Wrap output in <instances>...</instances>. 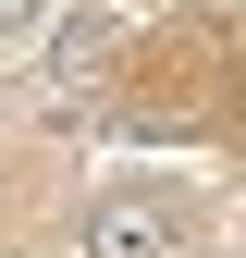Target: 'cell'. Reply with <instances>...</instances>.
<instances>
[{
  "label": "cell",
  "mask_w": 246,
  "mask_h": 258,
  "mask_svg": "<svg viewBox=\"0 0 246 258\" xmlns=\"http://www.w3.org/2000/svg\"><path fill=\"white\" fill-rule=\"evenodd\" d=\"M86 258H184L172 184H111V197L86 209Z\"/></svg>",
  "instance_id": "1"
},
{
  "label": "cell",
  "mask_w": 246,
  "mask_h": 258,
  "mask_svg": "<svg viewBox=\"0 0 246 258\" xmlns=\"http://www.w3.org/2000/svg\"><path fill=\"white\" fill-rule=\"evenodd\" d=\"M49 37H61V86H99L111 49H123V25L111 13H74V25H49Z\"/></svg>",
  "instance_id": "2"
},
{
  "label": "cell",
  "mask_w": 246,
  "mask_h": 258,
  "mask_svg": "<svg viewBox=\"0 0 246 258\" xmlns=\"http://www.w3.org/2000/svg\"><path fill=\"white\" fill-rule=\"evenodd\" d=\"M49 25H61V0H0V61H13V49H37Z\"/></svg>",
  "instance_id": "3"
}]
</instances>
